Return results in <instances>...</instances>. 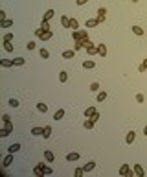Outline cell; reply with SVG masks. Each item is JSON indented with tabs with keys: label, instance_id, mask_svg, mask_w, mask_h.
I'll return each mask as SVG.
<instances>
[{
	"label": "cell",
	"instance_id": "1",
	"mask_svg": "<svg viewBox=\"0 0 147 177\" xmlns=\"http://www.w3.org/2000/svg\"><path fill=\"white\" fill-rule=\"evenodd\" d=\"M72 39L74 41H85V39H88V31L87 30H75L72 33Z\"/></svg>",
	"mask_w": 147,
	"mask_h": 177
},
{
	"label": "cell",
	"instance_id": "2",
	"mask_svg": "<svg viewBox=\"0 0 147 177\" xmlns=\"http://www.w3.org/2000/svg\"><path fill=\"white\" fill-rule=\"evenodd\" d=\"M96 19H98L99 24L105 22V19H107V9H105V7H99V9H98V17H96Z\"/></svg>",
	"mask_w": 147,
	"mask_h": 177
},
{
	"label": "cell",
	"instance_id": "3",
	"mask_svg": "<svg viewBox=\"0 0 147 177\" xmlns=\"http://www.w3.org/2000/svg\"><path fill=\"white\" fill-rule=\"evenodd\" d=\"M2 122H4V127H7L9 131H13V124H11L9 115H4V116H2Z\"/></svg>",
	"mask_w": 147,
	"mask_h": 177
},
{
	"label": "cell",
	"instance_id": "4",
	"mask_svg": "<svg viewBox=\"0 0 147 177\" xmlns=\"http://www.w3.org/2000/svg\"><path fill=\"white\" fill-rule=\"evenodd\" d=\"M133 170H134V174H136V177H144V175H145V172H144V168H142V164H133Z\"/></svg>",
	"mask_w": 147,
	"mask_h": 177
},
{
	"label": "cell",
	"instance_id": "5",
	"mask_svg": "<svg viewBox=\"0 0 147 177\" xmlns=\"http://www.w3.org/2000/svg\"><path fill=\"white\" fill-rule=\"evenodd\" d=\"M131 174V166H129V164H121V168H119V175H129Z\"/></svg>",
	"mask_w": 147,
	"mask_h": 177
},
{
	"label": "cell",
	"instance_id": "6",
	"mask_svg": "<svg viewBox=\"0 0 147 177\" xmlns=\"http://www.w3.org/2000/svg\"><path fill=\"white\" fill-rule=\"evenodd\" d=\"M11 162H13V153H7V155L4 157V168L11 166Z\"/></svg>",
	"mask_w": 147,
	"mask_h": 177
},
{
	"label": "cell",
	"instance_id": "7",
	"mask_svg": "<svg viewBox=\"0 0 147 177\" xmlns=\"http://www.w3.org/2000/svg\"><path fill=\"white\" fill-rule=\"evenodd\" d=\"M98 24H99V22H98V19H88V21L85 22V26H87V30H88V28H96Z\"/></svg>",
	"mask_w": 147,
	"mask_h": 177
},
{
	"label": "cell",
	"instance_id": "8",
	"mask_svg": "<svg viewBox=\"0 0 147 177\" xmlns=\"http://www.w3.org/2000/svg\"><path fill=\"white\" fill-rule=\"evenodd\" d=\"M134 139H136V133H134V131H129V133H127V137H125V142L127 144H133Z\"/></svg>",
	"mask_w": 147,
	"mask_h": 177
},
{
	"label": "cell",
	"instance_id": "9",
	"mask_svg": "<svg viewBox=\"0 0 147 177\" xmlns=\"http://www.w3.org/2000/svg\"><path fill=\"white\" fill-rule=\"evenodd\" d=\"M66 160H68V162H75V160H79V153H75V151H74V153H68V155H66Z\"/></svg>",
	"mask_w": 147,
	"mask_h": 177
},
{
	"label": "cell",
	"instance_id": "10",
	"mask_svg": "<svg viewBox=\"0 0 147 177\" xmlns=\"http://www.w3.org/2000/svg\"><path fill=\"white\" fill-rule=\"evenodd\" d=\"M98 56H101V57L107 56V46L103 44V42H101V44H98Z\"/></svg>",
	"mask_w": 147,
	"mask_h": 177
},
{
	"label": "cell",
	"instance_id": "11",
	"mask_svg": "<svg viewBox=\"0 0 147 177\" xmlns=\"http://www.w3.org/2000/svg\"><path fill=\"white\" fill-rule=\"evenodd\" d=\"M96 113H98V111H96V107H94V105H90V107L85 111V116H87V118H92V116L96 115Z\"/></svg>",
	"mask_w": 147,
	"mask_h": 177
},
{
	"label": "cell",
	"instance_id": "12",
	"mask_svg": "<svg viewBox=\"0 0 147 177\" xmlns=\"http://www.w3.org/2000/svg\"><path fill=\"white\" fill-rule=\"evenodd\" d=\"M0 65H2L4 68H11V66H15L13 65V59H2V61H0Z\"/></svg>",
	"mask_w": 147,
	"mask_h": 177
},
{
	"label": "cell",
	"instance_id": "13",
	"mask_svg": "<svg viewBox=\"0 0 147 177\" xmlns=\"http://www.w3.org/2000/svg\"><path fill=\"white\" fill-rule=\"evenodd\" d=\"M70 30H79V21L77 19H74V17H70Z\"/></svg>",
	"mask_w": 147,
	"mask_h": 177
},
{
	"label": "cell",
	"instance_id": "14",
	"mask_svg": "<svg viewBox=\"0 0 147 177\" xmlns=\"http://www.w3.org/2000/svg\"><path fill=\"white\" fill-rule=\"evenodd\" d=\"M53 15H55V11H53V9H46V11H44V17H42V19H44V21H52Z\"/></svg>",
	"mask_w": 147,
	"mask_h": 177
},
{
	"label": "cell",
	"instance_id": "15",
	"mask_svg": "<svg viewBox=\"0 0 147 177\" xmlns=\"http://www.w3.org/2000/svg\"><path fill=\"white\" fill-rule=\"evenodd\" d=\"M94 66H96V63L92 61V59H87V61H83V68L90 70V68H94Z\"/></svg>",
	"mask_w": 147,
	"mask_h": 177
},
{
	"label": "cell",
	"instance_id": "16",
	"mask_svg": "<svg viewBox=\"0 0 147 177\" xmlns=\"http://www.w3.org/2000/svg\"><path fill=\"white\" fill-rule=\"evenodd\" d=\"M94 168H96V162H92V160H90V162H87L83 166V170H85V174H88V172H92Z\"/></svg>",
	"mask_w": 147,
	"mask_h": 177
},
{
	"label": "cell",
	"instance_id": "17",
	"mask_svg": "<svg viewBox=\"0 0 147 177\" xmlns=\"http://www.w3.org/2000/svg\"><path fill=\"white\" fill-rule=\"evenodd\" d=\"M63 116H64V109H59V111H55V115H53V120L59 122V120H63Z\"/></svg>",
	"mask_w": 147,
	"mask_h": 177
},
{
	"label": "cell",
	"instance_id": "18",
	"mask_svg": "<svg viewBox=\"0 0 147 177\" xmlns=\"http://www.w3.org/2000/svg\"><path fill=\"white\" fill-rule=\"evenodd\" d=\"M42 133H44V127H33L32 129V135L33 137H42Z\"/></svg>",
	"mask_w": 147,
	"mask_h": 177
},
{
	"label": "cell",
	"instance_id": "19",
	"mask_svg": "<svg viewBox=\"0 0 147 177\" xmlns=\"http://www.w3.org/2000/svg\"><path fill=\"white\" fill-rule=\"evenodd\" d=\"M94 124H96V122L92 120V118H87V120H85V124H83V127L85 129H92V127H94Z\"/></svg>",
	"mask_w": 147,
	"mask_h": 177
},
{
	"label": "cell",
	"instance_id": "20",
	"mask_svg": "<svg viewBox=\"0 0 147 177\" xmlns=\"http://www.w3.org/2000/svg\"><path fill=\"white\" fill-rule=\"evenodd\" d=\"M44 159L48 160V162H53V160H55V157H53V153L50 151V149H46V151H44Z\"/></svg>",
	"mask_w": 147,
	"mask_h": 177
},
{
	"label": "cell",
	"instance_id": "21",
	"mask_svg": "<svg viewBox=\"0 0 147 177\" xmlns=\"http://www.w3.org/2000/svg\"><path fill=\"white\" fill-rule=\"evenodd\" d=\"M39 166L42 168V172H44V175H52V172H53V170H52V168H50V166H46L44 162H41V164H39Z\"/></svg>",
	"mask_w": 147,
	"mask_h": 177
},
{
	"label": "cell",
	"instance_id": "22",
	"mask_svg": "<svg viewBox=\"0 0 147 177\" xmlns=\"http://www.w3.org/2000/svg\"><path fill=\"white\" fill-rule=\"evenodd\" d=\"M133 33H134V35H138V37H142V35H144L145 31H144V28H140V26H133Z\"/></svg>",
	"mask_w": 147,
	"mask_h": 177
},
{
	"label": "cell",
	"instance_id": "23",
	"mask_svg": "<svg viewBox=\"0 0 147 177\" xmlns=\"http://www.w3.org/2000/svg\"><path fill=\"white\" fill-rule=\"evenodd\" d=\"M74 56H75V50H64V52H63V57L64 59H72Z\"/></svg>",
	"mask_w": 147,
	"mask_h": 177
},
{
	"label": "cell",
	"instance_id": "24",
	"mask_svg": "<svg viewBox=\"0 0 147 177\" xmlns=\"http://www.w3.org/2000/svg\"><path fill=\"white\" fill-rule=\"evenodd\" d=\"M4 50L6 52H13V41H4Z\"/></svg>",
	"mask_w": 147,
	"mask_h": 177
},
{
	"label": "cell",
	"instance_id": "25",
	"mask_svg": "<svg viewBox=\"0 0 147 177\" xmlns=\"http://www.w3.org/2000/svg\"><path fill=\"white\" fill-rule=\"evenodd\" d=\"M52 37H53V31H52V30H48V31H44V33H42V37H41V39H42V41H50Z\"/></svg>",
	"mask_w": 147,
	"mask_h": 177
},
{
	"label": "cell",
	"instance_id": "26",
	"mask_svg": "<svg viewBox=\"0 0 147 177\" xmlns=\"http://www.w3.org/2000/svg\"><path fill=\"white\" fill-rule=\"evenodd\" d=\"M24 63H26L24 57H15V59H13V65H15V66H22Z\"/></svg>",
	"mask_w": 147,
	"mask_h": 177
},
{
	"label": "cell",
	"instance_id": "27",
	"mask_svg": "<svg viewBox=\"0 0 147 177\" xmlns=\"http://www.w3.org/2000/svg\"><path fill=\"white\" fill-rule=\"evenodd\" d=\"M59 81H61V83H66V81H68V72H64V70L59 72Z\"/></svg>",
	"mask_w": 147,
	"mask_h": 177
},
{
	"label": "cell",
	"instance_id": "28",
	"mask_svg": "<svg viewBox=\"0 0 147 177\" xmlns=\"http://www.w3.org/2000/svg\"><path fill=\"white\" fill-rule=\"evenodd\" d=\"M61 24H63L64 28H70V17H66V15L61 17Z\"/></svg>",
	"mask_w": 147,
	"mask_h": 177
},
{
	"label": "cell",
	"instance_id": "29",
	"mask_svg": "<svg viewBox=\"0 0 147 177\" xmlns=\"http://www.w3.org/2000/svg\"><path fill=\"white\" fill-rule=\"evenodd\" d=\"M88 52V56H94V54H98V46L96 44H92V46H88V48H85Z\"/></svg>",
	"mask_w": 147,
	"mask_h": 177
},
{
	"label": "cell",
	"instance_id": "30",
	"mask_svg": "<svg viewBox=\"0 0 147 177\" xmlns=\"http://www.w3.org/2000/svg\"><path fill=\"white\" fill-rule=\"evenodd\" d=\"M50 135H52V125H44V133H42V137H44V139H50Z\"/></svg>",
	"mask_w": 147,
	"mask_h": 177
},
{
	"label": "cell",
	"instance_id": "31",
	"mask_svg": "<svg viewBox=\"0 0 147 177\" xmlns=\"http://www.w3.org/2000/svg\"><path fill=\"white\" fill-rule=\"evenodd\" d=\"M9 107H13V109L20 107V101H18L17 98H11V100H9Z\"/></svg>",
	"mask_w": 147,
	"mask_h": 177
},
{
	"label": "cell",
	"instance_id": "32",
	"mask_svg": "<svg viewBox=\"0 0 147 177\" xmlns=\"http://www.w3.org/2000/svg\"><path fill=\"white\" fill-rule=\"evenodd\" d=\"M74 42H75V44H74V50H75V52H79V50H83V48H85L83 41H74Z\"/></svg>",
	"mask_w": 147,
	"mask_h": 177
},
{
	"label": "cell",
	"instance_id": "33",
	"mask_svg": "<svg viewBox=\"0 0 147 177\" xmlns=\"http://www.w3.org/2000/svg\"><path fill=\"white\" fill-rule=\"evenodd\" d=\"M18 149H20V144H11V146H9V149H7V151H9V153H13V155H15V153H17Z\"/></svg>",
	"mask_w": 147,
	"mask_h": 177
},
{
	"label": "cell",
	"instance_id": "34",
	"mask_svg": "<svg viewBox=\"0 0 147 177\" xmlns=\"http://www.w3.org/2000/svg\"><path fill=\"white\" fill-rule=\"evenodd\" d=\"M41 28H42V30H44V31H48V30H52V28H50V21H44V19H42V21H41Z\"/></svg>",
	"mask_w": 147,
	"mask_h": 177
},
{
	"label": "cell",
	"instance_id": "35",
	"mask_svg": "<svg viewBox=\"0 0 147 177\" xmlns=\"http://www.w3.org/2000/svg\"><path fill=\"white\" fill-rule=\"evenodd\" d=\"M33 174H35V175H39V177H44V172H42V168L39 166V164H37L35 168H33Z\"/></svg>",
	"mask_w": 147,
	"mask_h": 177
},
{
	"label": "cell",
	"instance_id": "36",
	"mask_svg": "<svg viewBox=\"0 0 147 177\" xmlns=\"http://www.w3.org/2000/svg\"><path fill=\"white\" fill-rule=\"evenodd\" d=\"M11 133H13V131H9V129H7V127H4V129H0V137H2V139H6V137H9V135H11Z\"/></svg>",
	"mask_w": 147,
	"mask_h": 177
},
{
	"label": "cell",
	"instance_id": "37",
	"mask_svg": "<svg viewBox=\"0 0 147 177\" xmlns=\"http://www.w3.org/2000/svg\"><path fill=\"white\" fill-rule=\"evenodd\" d=\"M37 111H41V113H46V111H48V105H46V103H42V101H41V103H37Z\"/></svg>",
	"mask_w": 147,
	"mask_h": 177
},
{
	"label": "cell",
	"instance_id": "38",
	"mask_svg": "<svg viewBox=\"0 0 147 177\" xmlns=\"http://www.w3.org/2000/svg\"><path fill=\"white\" fill-rule=\"evenodd\" d=\"M88 90H92V92H99V83H98V81L90 83V89H88Z\"/></svg>",
	"mask_w": 147,
	"mask_h": 177
},
{
	"label": "cell",
	"instance_id": "39",
	"mask_svg": "<svg viewBox=\"0 0 147 177\" xmlns=\"http://www.w3.org/2000/svg\"><path fill=\"white\" fill-rule=\"evenodd\" d=\"M0 26H2V28H9V26H13V22H11L9 19H4V21L0 22Z\"/></svg>",
	"mask_w": 147,
	"mask_h": 177
},
{
	"label": "cell",
	"instance_id": "40",
	"mask_svg": "<svg viewBox=\"0 0 147 177\" xmlns=\"http://www.w3.org/2000/svg\"><path fill=\"white\" fill-rule=\"evenodd\" d=\"M105 100H107V92H105V90L98 92V101H105Z\"/></svg>",
	"mask_w": 147,
	"mask_h": 177
},
{
	"label": "cell",
	"instance_id": "41",
	"mask_svg": "<svg viewBox=\"0 0 147 177\" xmlns=\"http://www.w3.org/2000/svg\"><path fill=\"white\" fill-rule=\"evenodd\" d=\"M39 54H41V57H44V59L50 57V52H48L46 48H41V50H39Z\"/></svg>",
	"mask_w": 147,
	"mask_h": 177
},
{
	"label": "cell",
	"instance_id": "42",
	"mask_svg": "<svg viewBox=\"0 0 147 177\" xmlns=\"http://www.w3.org/2000/svg\"><path fill=\"white\" fill-rule=\"evenodd\" d=\"M83 174H85V170H83V168H75V172H74V175H75V177H81Z\"/></svg>",
	"mask_w": 147,
	"mask_h": 177
},
{
	"label": "cell",
	"instance_id": "43",
	"mask_svg": "<svg viewBox=\"0 0 147 177\" xmlns=\"http://www.w3.org/2000/svg\"><path fill=\"white\" fill-rule=\"evenodd\" d=\"M147 70V59H144V63L140 65V72H145Z\"/></svg>",
	"mask_w": 147,
	"mask_h": 177
},
{
	"label": "cell",
	"instance_id": "44",
	"mask_svg": "<svg viewBox=\"0 0 147 177\" xmlns=\"http://www.w3.org/2000/svg\"><path fill=\"white\" fill-rule=\"evenodd\" d=\"M13 39H15L13 33H6V35H4V41H13Z\"/></svg>",
	"mask_w": 147,
	"mask_h": 177
},
{
	"label": "cell",
	"instance_id": "45",
	"mask_svg": "<svg viewBox=\"0 0 147 177\" xmlns=\"http://www.w3.org/2000/svg\"><path fill=\"white\" fill-rule=\"evenodd\" d=\"M35 46H37L35 42H33V41H30L28 44H26V48H28V50H35Z\"/></svg>",
	"mask_w": 147,
	"mask_h": 177
},
{
	"label": "cell",
	"instance_id": "46",
	"mask_svg": "<svg viewBox=\"0 0 147 177\" xmlns=\"http://www.w3.org/2000/svg\"><path fill=\"white\" fill-rule=\"evenodd\" d=\"M42 33H44V30H42V28H39V30H35V35H37V37H39V39H41V37H42Z\"/></svg>",
	"mask_w": 147,
	"mask_h": 177
},
{
	"label": "cell",
	"instance_id": "47",
	"mask_svg": "<svg viewBox=\"0 0 147 177\" xmlns=\"http://www.w3.org/2000/svg\"><path fill=\"white\" fill-rule=\"evenodd\" d=\"M144 100H145V98H144V94H136V101H140V103H142Z\"/></svg>",
	"mask_w": 147,
	"mask_h": 177
},
{
	"label": "cell",
	"instance_id": "48",
	"mask_svg": "<svg viewBox=\"0 0 147 177\" xmlns=\"http://www.w3.org/2000/svg\"><path fill=\"white\" fill-rule=\"evenodd\" d=\"M87 2H88V0H75V4H77V6H85Z\"/></svg>",
	"mask_w": 147,
	"mask_h": 177
},
{
	"label": "cell",
	"instance_id": "49",
	"mask_svg": "<svg viewBox=\"0 0 147 177\" xmlns=\"http://www.w3.org/2000/svg\"><path fill=\"white\" fill-rule=\"evenodd\" d=\"M0 19H2V21L6 19V11H4V9H0Z\"/></svg>",
	"mask_w": 147,
	"mask_h": 177
},
{
	"label": "cell",
	"instance_id": "50",
	"mask_svg": "<svg viewBox=\"0 0 147 177\" xmlns=\"http://www.w3.org/2000/svg\"><path fill=\"white\" fill-rule=\"evenodd\" d=\"M92 120H94V122H98V120H99V113H96V115L92 116Z\"/></svg>",
	"mask_w": 147,
	"mask_h": 177
},
{
	"label": "cell",
	"instance_id": "51",
	"mask_svg": "<svg viewBox=\"0 0 147 177\" xmlns=\"http://www.w3.org/2000/svg\"><path fill=\"white\" fill-rule=\"evenodd\" d=\"M144 135L147 137V125H145V127H144Z\"/></svg>",
	"mask_w": 147,
	"mask_h": 177
},
{
	"label": "cell",
	"instance_id": "52",
	"mask_svg": "<svg viewBox=\"0 0 147 177\" xmlns=\"http://www.w3.org/2000/svg\"><path fill=\"white\" fill-rule=\"evenodd\" d=\"M136 2H140V0H133V4H136Z\"/></svg>",
	"mask_w": 147,
	"mask_h": 177
}]
</instances>
